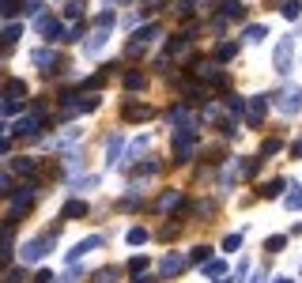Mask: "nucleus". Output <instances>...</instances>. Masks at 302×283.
<instances>
[{
	"label": "nucleus",
	"mask_w": 302,
	"mask_h": 283,
	"mask_svg": "<svg viewBox=\"0 0 302 283\" xmlns=\"http://www.w3.org/2000/svg\"><path fill=\"white\" fill-rule=\"evenodd\" d=\"M121 147H125V140H121V136H110V140H106V163H121V159H117Z\"/></svg>",
	"instance_id": "nucleus-19"
},
{
	"label": "nucleus",
	"mask_w": 302,
	"mask_h": 283,
	"mask_svg": "<svg viewBox=\"0 0 302 283\" xmlns=\"http://www.w3.org/2000/svg\"><path fill=\"white\" fill-rule=\"evenodd\" d=\"M113 19H117V15H113V8H106V11H98V15H95V26H106V30H110Z\"/></svg>",
	"instance_id": "nucleus-33"
},
{
	"label": "nucleus",
	"mask_w": 302,
	"mask_h": 283,
	"mask_svg": "<svg viewBox=\"0 0 302 283\" xmlns=\"http://www.w3.org/2000/svg\"><path fill=\"white\" fill-rule=\"evenodd\" d=\"M208 257H212V249H208V246H197L189 253V261H197V265H208Z\"/></svg>",
	"instance_id": "nucleus-35"
},
{
	"label": "nucleus",
	"mask_w": 302,
	"mask_h": 283,
	"mask_svg": "<svg viewBox=\"0 0 302 283\" xmlns=\"http://www.w3.org/2000/svg\"><path fill=\"white\" fill-rule=\"evenodd\" d=\"M98 246H102V234H91V238H83V242H79V246L68 253V261H79V257H87V253H95Z\"/></svg>",
	"instance_id": "nucleus-11"
},
{
	"label": "nucleus",
	"mask_w": 302,
	"mask_h": 283,
	"mask_svg": "<svg viewBox=\"0 0 302 283\" xmlns=\"http://www.w3.org/2000/svg\"><path fill=\"white\" fill-rule=\"evenodd\" d=\"M216 57H219V60H234V57H238V42H223Z\"/></svg>",
	"instance_id": "nucleus-27"
},
{
	"label": "nucleus",
	"mask_w": 302,
	"mask_h": 283,
	"mask_svg": "<svg viewBox=\"0 0 302 283\" xmlns=\"http://www.w3.org/2000/svg\"><path fill=\"white\" fill-rule=\"evenodd\" d=\"M238 246H242V234H227V238H223V249H227V253H234Z\"/></svg>",
	"instance_id": "nucleus-39"
},
{
	"label": "nucleus",
	"mask_w": 302,
	"mask_h": 283,
	"mask_svg": "<svg viewBox=\"0 0 302 283\" xmlns=\"http://www.w3.org/2000/svg\"><path fill=\"white\" fill-rule=\"evenodd\" d=\"M83 15V0H68V8H64V19H76Z\"/></svg>",
	"instance_id": "nucleus-36"
},
{
	"label": "nucleus",
	"mask_w": 302,
	"mask_h": 283,
	"mask_svg": "<svg viewBox=\"0 0 302 283\" xmlns=\"http://www.w3.org/2000/svg\"><path fill=\"white\" fill-rule=\"evenodd\" d=\"M11 132H15V136H23V140L38 136V113H30V117H19L15 125H11Z\"/></svg>",
	"instance_id": "nucleus-9"
},
{
	"label": "nucleus",
	"mask_w": 302,
	"mask_h": 283,
	"mask_svg": "<svg viewBox=\"0 0 302 283\" xmlns=\"http://www.w3.org/2000/svg\"><path fill=\"white\" fill-rule=\"evenodd\" d=\"M19 280H26V276H23V268H11V272H8V280H4V283H19Z\"/></svg>",
	"instance_id": "nucleus-44"
},
{
	"label": "nucleus",
	"mask_w": 302,
	"mask_h": 283,
	"mask_svg": "<svg viewBox=\"0 0 302 283\" xmlns=\"http://www.w3.org/2000/svg\"><path fill=\"white\" fill-rule=\"evenodd\" d=\"M280 147H284V140H276V136H272V140H265V144H261V155H276Z\"/></svg>",
	"instance_id": "nucleus-37"
},
{
	"label": "nucleus",
	"mask_w": 302,
	"mask_h": 283,
	"mask_svg": "<svg viewBox=\"0 0 302 283\" xmlns=\"http://www.w3.org/2000/svg\"><path fill=\"white\" fill-rule=\"evenodd\" d=\"M8 189H11V174H0V197H4Z\"/></svg>",
	"instance_id": "nucleus-46"
},
{
	"label": "nucleus",
	"mask_w": 302,
	"mask_h": 283,
	"mask_svg": "<svg viewBox=\"0 0 302 283\" xmlns=\"http://www.w3.org/2000/svg\"><path fill=\"white\" fill-rule=\"evenodd\" d=\"M291 60H295V38H280L276 57H272V64H276L280 76H287V72H291Z\"/></svg>",
	"instance_id": "nucleus-3"
},
{
	"label": "nucleus",
	"mask_w": 302,
	"mask_h": 283,
	"mask_svg": "<svg viewBox=\"0 0 302 283\" xmlns=\"http://www.w3.org/2000/svg\"><path fill=\"white\" fill-rule=\"evenodd\" d=\"M11 170H15L19 178H38V163H34V159H26V155L11 163Z\"/></svg>",
	"instance_id": "nucleus-15"
},
{
	"label": "nucleus",
	"mask_w": 302,
	"mask_h": 283,
	"mask_svg": "<svg viewBox=\"0 0 302 283\" xmlns=\"http://www.w3.org/2000/svg\"><path fill=\"white\" fill-rule=\"evenodd\" d=\"M23 94H26L23 79H8V98H23Z\"/></svg>",
	"instance_id": "nucleus-31"
},
{
	"label": "nucleus",
	"mask_w": 302,
	"mask_h": 283,
	"mask_svg": "<svg viewBox=\"0 0 302 283\" xmlns=\"http://www.w3.org/2000/svg\"><path fill=\"white\" fill-rule=\"evenodd\" d=\"M166 0H144V15H151V11H159Z\"/></svg>",
	"instance_id": "nucleus-41"
},
{
	"label": "nucleus",
	"mask_w": 302,
	"mask_h": 283,
	"mask_svg": "<svg viewBox=\"0 0 302 283\" xmlns=\"http://www.w3.org/2000/svg\"><path fill=\"white\" fill-rule=\"evenodd\" d=\"M181 204V193L178 189H166L163 197H159V212H170V208H178Z\"/></svg>",
	"instance_id": "nucleus-18"
},
{
	"label": "nucleus",
	"mask_w": 302,
	"mask_h": 283,
	"mask_svg": "<svg viewBox=\"0 0 302 283\" xmlns=\"http://www.w3.org/2000/svg\"><path fill=\"white\" fill-rule=\"evenodd\" d=\"M280 113H287V117H291V113H299L302 110V91L299 87H284V94H280Z\"/></svg>",
	"instance_id": "nucleus-6"
},
{
	"label": "nucleus",
	"mask_w": 302,
	"mask_h": 283,
	"mask_svg": "<svg viewBox=\"0 0 302 283\" xmlns=\"http://www.w3.org/2000/svg\"><path fill=\"white\" fill-rule=\"evenodd\" d=\"M181 268H185V257H181V253H166V257L159 261V272L163 276H178Z\"/></svg>",
	"instance_id": "nucleus-13"
},
{
	"label": "nucleus",
	"mask_w": 302,
	"mask_h": 283,
	"mask_svg": "<svg viewBox=\"0 0 302 283\" xmlns=\"http://www.w3.org/2000/svg\"><path fill=\"white\" fill-rule=\"evenodd\" d=\"M268 38V26L261 23V26H250V30H246V42H265Z\"/></svg>",
	"instance_id": "nucleus-29"
},
{
	"label": "nucleus",
	"mask_w": 302,
	"mask_h": 283,
	"mask_svg": "<svg viewBox=\"0 0 302 283\" xmlns=\"http://www.w3.org/2000/svg\"><path fill=\"white\" fill-rule=\"evenodd\" d=\"M280 11H284V19H291V23H295V19L302 15V4H299V0H287V4H284Z\"/></svg>",
	"instance_id": "nucleus-26"
},
{
	"label": "nucleus",
	"mask_w": 302,
	"mask_h": 283,
	"mask_svg": "<svg viewBox=\"0 0 302 283\" xmlns=\"http://www.w3.org/2000/svg\"><path fill=\"white\" fill-rule=\"evenodd\" d=\"M144 268H147V257H132V261H129V272H132V276H140Z\"/></svg>",
	"instance_id": "nucleus-40"
},
{
	"label": "nucleus",
	"mask_w": 302,
	"mask_h": 283,
	"mask_svg": "<svg viewBox=\"0 0 302 283\" xmlns=\"http://www.w3.org/2000/svg\"><path fill=\"white\" fill-rule=\"evenodd\" d=\"M253 283H268V272H257V276H253Z\"/></svg>",
	"instance_id": "nucleus-50"
},
{
	"label": "nucleus",
	"mask_w": 302,
	"mask_h": 283,
	"mask_svg": "<svg viewBox=\"0 0 302 283\" xmlns=\"http://www.w3.org/2000/svg\"><path fill=\"white\" fill-rule=\"evenodd\" d=\"M38 30H42L45 42H64V26H60V19H53V15H38Z\"/></svg>",
	"instance_id": "nucleus-5"
},
{
	"label": "nucleus",
	"mask_w": 302,
	"mask_h": 283,
	"mask_svg": "<svg viewBox=\"0 0 302 283\" xmlns=\"http://www.w3.org/2000/svg\"><path fill=\"white\" fill-rule=\"evenodd\" d=\"M227 113H231V117H242V113H246V98L231 94V98H227Z\"/></svg>",
	"instance_id": "nucleus-21"
},
{
	"label": "nucleus",
	"mask_w": 302,
	"mask_h": 283,
	"mask_svg": "<svg viewBox=\"0 0 302 283\" xmlns=\"http://www.w3.org/2000/svg\"><path fill=\"white\" fill-rule=\"evenodd\" d=\"M4 132H8V125H4V121H0V136H4Z\"/></svg>",
	"instance_id": "nucleus-52"
},
{
	"label": "nucleus",
	"mask_w": 302,
	"mask_h": 283,
	"mask_svg": "<svg viewBox=\"0 0 302 283\" xmlns=\"http://www.w3.org/2000/svg\"><path fill=\"white\" fill-rule=\"evenodd\" d=\"M219 272H223V261H212V265L204 268V276H219Z\"/></svg>",
	"instance_id": "nucleus-43"
},
{
	"label": "nucleus",
	"mask_w": 302,
	"mask_h": 283,
	"mask_svg": "<svg viewBox=\"0 0 302 283\" xmlns=\"http://www.w3.org/2000/svg\"><path fill=\"white\" fill-rule=\"evenodd\" d=\"M268 113V102H265V94H257V98H250V106H246V121H250L253 129H257L261 121H265Z\"/></svg>",
	"instance_id": "nucleus-7"
},
{
	"label": "nucleus",
	"mask_w": 302,
	"mask_h": 283,
	"mask_svg": "<svg viewBox=\"0 0 302 283\" xmlns=\"http://www.w3.org/2000/svg\"><path fill=\"white\" fill-rule=\"evenodd\" d=\"M227 19H246V8H242V0H223V8H219V26Z\"/></svg>",
	"instance_id": "nucleus-12"
},
{
	"label": "nucleus",
	"mask_w": 302,
	"mask_h": 283,
	"mask_svg": "<svg viewBox=\"0 0 302 283\" xmlns=\"http://www.w3.org/2000/svg\"><path fill=\"white\" fill-rule=\"evenodd\" d=\"M87 215V204L83 200H68V204L60 208V219H83Z\"/></svg>",
	"instance_id": "nucleus-16"
},
{
	"label": "nucleus",
	"mask_w": 302,
	"mask_h": 283,
	"mask_svg": "<svg viewBox=\"0 0 302 283\" xmlns=\"http://www.w3.org/2000/svg\"><path fill=\"white\" fill-rule=\"evenodd\" d=\"M193 8H197V0H178V11H185V15H189Z\"/></svg>",
	"instance_id": "nucleus-45"
},
{
	"label": "nucleus",
	"mask_w": 302,
	"mask_h": 283,
	"mask_svg": "<svg viewBox=\"0 0 302 283\" xmlns=\"http://www.w3.org/2000/svg\"><path fill=\"white\" fill-rule=\"evenodd\" d=\"M68 170H83V155H76V151L68 155Z\"/></svg>",
	"instance_id": "nucleus-42"
},
{
	"label": "nucleus",
	"mask_w": 302,
	"mask_h": 283,
	"mask_svg": "<svg viewBox=\"0 0 302 283\" xmlns=\"http://www.w3.org/2000/svg\"><path fill=\"white\" fill-rule=\"evenodd\" d=\"M219 283H227V280H219ZM231 283H234V280H231Z\"/></svg>",
	"instance_id": "nucleus-53"
},
{
	"label": "nucleus",
	"mask_w": 302,
	"mask_h": 283,
	"mask_svg": "<svg viewBox=\"0 0 302 283\" xmlns=\"http://www.w3.org/2000/svg\"><path fill=\"white\" fill-rule=\"evenodd\" d=\"M132 283H159V280H155V276H136Z\"/></svg>",
	"instance_id": "nucleus-48"
},
{
	"label": "nucleus",
	"mask_w": 302,
	"mask_h": 283,
	"mask_svg": "<svg viewBox=\"0 0 302 283\" xmlns=\"http://www.w3.org/2000/svg\"><path fill=\"white\" fill-rule=\"evenodd\" d=\"M19 11H23V4H19V0H4V4H0V15H19Z\"/></svg>",
	"instance_id": "nucleus-32"
},
{
	"label": "nucleus",
	"mask_w": 302,
	"mask_h": 283,
	"mask_svg": "<svg viewBox=\"0 0 302 283\" xmlns=\"http://www.w3.org/2000/svg\"><path fill=\"white\" fill-rule=\"evenodd\" d=\"M117 268H102V272H95V283H117Z\"/></svg>",
	"instance_id": "nucleus-34"
},
{
	"label": "nucleus",
	"mask_w": 302,
	"mask_h": 283,
	"mask_svg": "<svg viewBox=\"0 0 302 283\" xmlns=\"http://www.w3.org/2000/svg\"><path fill=\"white\" fill-rule=\"evenodd\" d=\"M125 117L129 121H147V117H155V110H151L147 102H129L125 106Z\"/></svg>",
	"instance_id": "nucleus-14"
},
{
	"label": "nucleus",
	"mask_w": 302,
	"mask_h": 283,
	"mask_svg": "<svg viewBox=\"0 0 302 283\" xmlns=\"http://www.w3.org/2000/svg\"><path fill=\"white\" fill-rule=\"evenodd\" d=\"M284 246H287V234H272V238L265 242L268 253H284Z\"/></svg>",
	"instance_id": "nucleus-25"
},
{
	"label": "nucleus",
	"mask_w": 302,
	"mask_h": 283,
	"mask_svg": "<svg viewBox=\"0 0 302 283\" xmlns=\"http://www.w3.org/2000/svg\"><path fill=\"white\" fill-rule=\"evenodd\" d=\"M106 38H110V30H106V26H95V34H91V38L83 42V53H87V57H95V53H102Z\"/></svg>",
	"instance_id": "nucleus-10"
},
{
	"label": "nucleus",
	"mask_w": 302,
	"mask_h": 283,
	"mask_svg": "<svg viewBox=\"0 0 302 283\" xmlns=\"http://www.w3.org/2000/svg\"><path fill=\"white\" fill-rule=\"evenodd\" d=\"M49 280H53V272H38L34 276V283H49Z\"/></svg>",
	"instance_id": "nucleus-47"
},
{
	"label": "nucleus",
	"mask_w": 302,
	"mask_h": 283,
	"mask_svg": "<svg viewBox=\"0 0 302 283\" xmlns=\"http://www.w3.org/2000/svg\"><path fill=\"white\" fill-rule=\"evenodd\" d=\"M57 234H60V223L53 227V231H45L42 238H30L23 249H19V261H23V265H34V261H42L45 253H49V242L57 238Z\"/></svg>",
	"instance_id": "nucleus-2"
},
{
	"label": "nucleus",
	"mask_w": 302,
	"mask_h": 283,
	"mask_svg": "<svg viewBox=\"0 0 302 283\" xmlns=\"http://www.w3.org/2000/svg\"><path fill=\"white\" fill-rule=\"evenodd\" d=\"M125 87H129V91L144 87V72H129V76H125Z\"/></svg>",
	"instance_id": "nucleus-38"
},
{
	"label": "nucleus",
	"mask_w": 302,
	"mask_h": 283,
	"mask_svg": "<svg viewBox=\"0 0 302 283\" xmlns=\"http://www.w3.org/2000/svg\"><path fill=\"white\" fill-rule=\"evenodd\" d=\"M38 64V72H45V76H53L57 72V53L53 49H34V57H30Z\"/></svg>",
	"instance_id": "nucleus-8"
},
{
	"label": "nucleus",
	"mask_w": 302,
	"mask_h": 283,
	"mask_svg": "<svg viewBox=\"0 0 302 283\" xmlns=\"http://www.w3.org/2000/svg\"><path fill=\"white\" fill-rule=\"evenodd\" d=\"M291 155H295V159H302V140H299V144L291 147Z\"/></svg>",
	"instance_id": "nucleus-49"
},
{
	"label": "nucleus",
	"mask_w": 302,
	"mask_h": 283,
	"mask_svg": "<svg viewBox=\"0 0 302 283\" xmlns=\"http://www.w3.org/2000/svg\"><path fill=\"white\" fill-rule=\"evenodd\" d=\"M284 189H287V185L276 178V181H268V185L261 189V197H265V200H276V197H284Z\"/></svg>",
	"instance_id": "nucleus-20"
},
{
	"label": "nucleus",
	"mask_w": 302,
	"mask_h": 283,
	"mask_svg": "<svg viewBox=\"0 0 302 283\" xmlns=\"http://www.w3.org/2000/svg\"><path fill=\"white\" fill-rule=\"evenodd\" d=\"M276 283H295V280H291V276H276Z\"/></svg>",
	"instance_id": "nucleus-51"
},
{
	"label": "nucleus",
	"mask_w": 302,
	"mask_h": 283,
	"mask_svg": "<svg viewBox=\"0 0 302 283\" xmlns=\"http://www.w3.org/2000/svg\"><path fill=\"white\" fill-rule=\"evenodd\" d=\"M76 136H79V129H64V132H60L57 140H49V147H64V144H72Z\"/></svg>",
	"instance_id": "nucleus-28"
},
{
	"label": "nucleus",
	"mask_w": 302,
	"mask_h": 283,
	"mask_svg": "<svg viewBox=\"0 0 302 283\" xmlns=\"http://www.w3.org/2000/svg\"><path fill=\"white\" fill-rule=\"evenodd\" d=\"M284 208L287 212H302V185H291V193L284 197Z\"/></svg>",
	"instance_id": "nucleus-17"
},
{
	"label": "nucleus",
	"mask_w": 302,
	"mask_h": 283,
	"mask_svg": "<svg viewBox=\"0 0 302 283\" xmlns=\"http://www.w3.org/2000/svg\"><path fill=\"white\" fill-rule=\"evenodd\" d=\"M197 140H200V129L193 125V121L178 125V132H174V155H178V163H189V159H193V147H197Z\"/></svg>",
	"instance_id": "nucleus-1"
},
{
	"label": "nucleus",
	"mask_w": 302,
	"mask_h": 283,
	"mask_svg": "<svg viewBox=\"0 0 302 283\" xmlns=\"http://www.w3.org/2000/svg\"><path fill=\"white\" fill-rule=\"evenodd\" d=\"M19 38H23V26H19V23H11V26L0 30V42H19Z\"/></svg>",
	"instance_id": "nucleus-22"
},
{
	"label": "nucleus",
	"mask_w": 302,
	"mask_h": 283,
	"mask_svg": "<svg viewBox=\"0 0 302 283\" xmlns=\"http://www.w3.org/2000/svg\"><path fill=\"white\" fill-rule=\"evenodd\" d=\"M125 238H129V246H144V242H147V231H144V227H132Z\"/></svg>",
	"instance_id": "nucleus-30"
},
{
	"label": "nucleus",
	"mask_w": 302,
	"mask_h": 283,
	"mask_svg": "<svg viewBox=\"0 0 302 283\" xmlns=\"http://www.w3.org/2000/svg\"><path fill=\"white\" fill-rule=\"evenodd\" d=\"M238 174H242V170H238V163L223 166V178H219V185H223V189H227V185H234V181H238Z\"/></svg>",
	"instance_id": "nucleus-23"
},
{
	"label": "nucleus",
	"mask_w": 302,
	"mask_h": 283,
	"mask_svg": "<svg viewBox=\"0 0 302 283\" xmlns=\"http://www.w3.org/2000/svg\"><path fill=\"white\" fill-rule=\"evenodd\" d=\"M185 49H189V38H174V42H166V53H170V57H181Z\"/></svg>",
	"instance_id": "nucleus-24"
},
{
	"label": "nucleus",
	"mask_w": 302,
	"mask_h": 283,
	"mask_svg": "<svg viewBox=\"0 0 302 283\" xmlns=\"http://www.w3.org/2000/svg\"><path fill=\"white\" fill-rule=\"evenodd\" d=\"M155 38H159V26H155V23H147L144 30H136V38L129 42V57H136V53H144L147 45L155 42Z\"/></svg>",
	"instance_id": "nucleus-4"
}]
</instances>
